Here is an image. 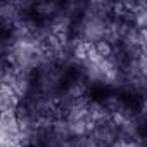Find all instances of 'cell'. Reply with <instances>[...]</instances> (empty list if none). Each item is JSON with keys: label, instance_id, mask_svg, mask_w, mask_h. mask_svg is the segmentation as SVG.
Masks as SVG:
<instances>
[{"label": "cell", "instance_id": "obj_1", "mask_svg": "<svg viewBox=\"0 0 147 147\" xmlns=\"http://www.w3.org/2000/svg\"><path fill=\"white\" fill-rule=\"evenodd\" d=\"M94 50L100 59H113L114 57V43H111L106 38L94 42Z\"/></svg>", "mask_w": 147, "mask_h": 147}]
</instances>
